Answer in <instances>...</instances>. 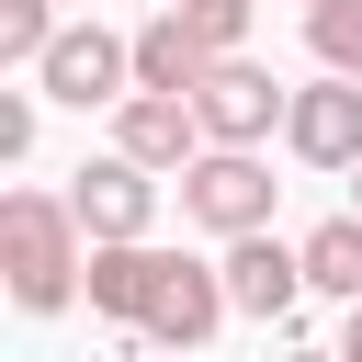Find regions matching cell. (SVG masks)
<instances>
[{
  "instance_id": "cell-10",
  "label": "cell",
  "mask_w": 362,
  "mask_h": 362,
  "mask_svg": "<svg viewBox=\"0 0 362 362\" xmlns=\"http://www.w3.org/2000/svg\"><path fill=\"white\" fill-rule=\"evenodd\" d=\"M158 272H170V249H158V238H90V305L113 317V339H136V328H147ZM136 351H147V339H136Z\"/></svg>"
},
{
  "instance_id": "cell-1",
  "label": "cell",
  "mask_w": 362,
  "mask_h": 362,
  "mask_svg": "<svg viewBox=\"0 0 362 362\" xmlns=\"http://www.w3.org/2000/svg\"><path fill=\"white\" fill-rule=\"evenodd\" d=\"M0 283L23 317H68L90 294V226L68 192H0Z\"/></svg>"
},
{
  "instance_id": "cell-7",
  "label": "cell",
  "mask_w": 362,
  "mask_h": 362,
  "mask_svg": "<svg viewBox=\"0 0 362 362\" xmlns=\"http://www.w3.org/2000/svg\"><path fill=\"white\" fill-rule=\"evenodd\" d=\"M226 305H238V294H226V260H181V249H170V272H158L136 339H147V351H204V339L226 328Z\"/></svg>"
},
{
  "instance_id": "cell-19",
  "label": "cell",
  "mask_w": 362,
  "mask_h": 362,
  "mask_svg": "<svg viewBox=\"0 0 362 362\" xmlns=\"http://www.w3.org/2000/svg\"><path fill=\"white\" fill-rule=\"evenodd\" d=\"M68 11H90V0H68Z\"/></svg>"
},
{
  "instance_id": "cell-14",
  "label": "cell",
  "mask_w": 362,
  "mask_h": 362,
  "mask_svg": "<svg viewBox=\"0 0 362 362\" xmlns=\"http://www.w3.org/2000/svg\"><path fill=\"white\" fill-rule=\"evenodd\" d=\"M57 11H68V0H0V68H34V57L57 45Z\"/></svg>"
},
{
  "instance_id": "cell-15",
  "label": "cell",
  "mask_w": 362,
  "mask_h": 362,
  "mask_svg": "<svg viewBox=\"0 0 362 362\" xmlns=\"http://www.w3.org/2000/svg\"><path fill=\"white\" fill-rule=\"evenodd\" d=\"M181 11H192V23H204V45L226 57V45H249V11H260V0H181Z\"/></svg>"
},
{
  "instance_id": "cell-6",
  "label": "cell",
  "mask_w": 362,
  "mask_h": 362,
  "mask_svg": "<svg viewBox=\"0 0 362 362\" xmlns=\"http://www.w3.org/2000/svg\"><path fill=\"white\" fill-rule=\"evenodd\" d=\"M158 181H170V170H147V158L102 147V158H79V170H68V204H79V226H90V238H158Z\"/></svg>"
},
{
  "instance_id": "cell-9",
  "label": "cell",
  "mask_w": 362,
  "mask_h": 362,
  "mask_svg": "<svg viewBox=\"0 0 362 362\" xmlns=\"http://www.w3.org/2000/svg\"><path fill=\"white\" fill-rule=\"evenodd\" d=\"M283 147H294L305 170H351V158H362V79H351V68L305 79L294 113H283Z\"/></svg>"
},
{
  "instance_id": "cell-8",
  "label": "cell",
  "mask_w": 362,
  "mask_h": 362,
  "mask_svg": "<svg viewBox=\"0 0 362 362\" xmlns=\"http://www.w3.org/2000/svg\"><path fill=\"white\" fill-rule=\"evenodd\" d=\"M113 147L181 181V170L204 158V113H192V90H147V79H136V90L113 102Z\"/></svg>"
},
{
  "instance_id": "cell-12",
  "label": "cell",
  "mask_w": 362,
  "mask_h": 362,
  "mask_svg": "<svg viewBox=\"0 0 362 362\" xmlns=\"http://www.w3.org/2000/svg\"><path fill=\"white\" fill-rule=\"evenodd\" d=\"M294 249H305V283H317V294H339V305L362 294V204H351V215H328V226H305Z\"/></svg>"
},
{
  "instance_id": "cell-13",
  "label": "cell",
  "mask_w": 362,
  "mask_h": 362,
  "mask_svg": "<svg viewBox=\"0 0 362 362\" xmlns=\"http://www.w3.org/2000/svg\"><path fill=\"white\" fill-rule=\"evenodd\" d=\"M305 45H317V68L362 79V0H305Z\"/></svg>"
},
{
  "instance_id": "cell-4",
  "label": "cell",
  "mask_w": 362,
  "mask_h": 362,
  "mask_svg": "<svg viewBox=\"0 0 362 362\" xmlns=\"http://www.w3.org/2000/svg\"><path fill=\"white\" fill-rule=\"evenodd\" d=\"M272 192H283V181H272V158H260V147H215V136H204V158L181 170V215H192V226H215V238L272 226Z\"/></svg>"
},
{
  "instance_id": "cell-2",
  "label": "cell",
  "mask_w": 362,
  "mask_h": 362,
  "mask_svg": "<svg viewBox=\"0 0 362 362\" xmlns=\"http://www.w3.org/2000/svg\"><path fill=\"white\" fill-rule=\"evenodd\" d=\"M34 79H45V102H68V113H113L124 90H136V34H113L102 11H79V23H57V45L34 57Z\"/></svg>"
},
{
  "instance_id": "cell-11",
  "label": "cell",
  "mask_w": 362,
  "mask_h": 362,
  "mask_svg": "<svg viewBox=\"0 0 362 362\" xmlns=\"http://www.w3.org/2000/svg\"><path fill=\"white\" fill-rule=\"evenodd\" d=\"M204 68H215V45H204V23H192L181 0L136 23V79H147V90H204Z\"/></svg>"
},
{
  "instance_id": "cell-17",
  "label": "cell",
  "mask_w": 362,
  "mask_h": 362,
  "mask_svg": "<svg viewBox=\"0 0 362 362\" xmlns=\"http://www.w3.org/2000/svg\"><path fill=\"white\" fill-rule=\"evenodd\" d=\"M339 351H351V362H362V294H351V328H339Z\"/></svg>"
},
{
  "instance_id": "cell-3",
  "label": "cell",
  "mask_w": 362,
  "mask_h": 362,
  "mask_svg": "<svg viewBox=\"0 0 362 362\" xmlns=\"http://www.w3.org/2000/svg\"><path fill=\"white\" fill-rule=\"evenodd\" d=\"M192 113H204V136L215 147H260V136H283V113H294V90L249 57V45H226L215 68H204V90H192Z\"/></svg>"
},
{
  "instance_id": "cell-5",
  "label": "cell",
  "mask_w": 362,
  "mask_h": 362,
  "mask_svg": "<svg viewBox=\"0 0 362 362\" xmlns=\"http://www.w3.org/2000/svg\"><path fill=\"white\" fill-rule=\"evenodd\" d=\"M226 294H238V317H260V328H283V339H305V249H283L272 226H238L226 238Z\"/></svg>"
},
{
  "instance_id": "cell-18",
  "label": "cell",
  "mask_w": 362,
  "mask_h": 362,
  "mask_svg": "<svg viewBox=\"0 0 362 362\" xmlns=\"http://www.w3.org/2000/svg\"><path fill=\"white\" fill-rule=\"evenodd\" d=\"M351 204H362V158H351Z\"/></svg>"
},
{
  "instance_id": "cell-16",
  "label": "cell",
  "mask_w": 362,
  "mask_h": 362,
  "mask_svg": "<svg viewBox=\"0 0 362 362\" xmlns=\"http://www.w3.org/2000/svg\"><path fill=\"white\" fill-rule=\"evenodd\" d=\"M34 90H45V79H34ZM34 90H0V158L34 147Z\"/></svg>"
}]
</instances>
